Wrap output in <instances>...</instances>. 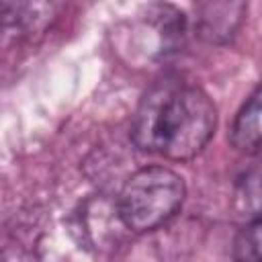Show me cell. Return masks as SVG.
I'll return each mask as SVG.
<instances>
[{"mask_svg":"<svg viewBox=\"0 0 262 262\" xmlns=\"http://www.w3.org/2000/svg\"><path fill=\"white\" fill-rule=\"evenodd\" d=\"M215 127L217 108L201 88L162 80L143 94L131 135L141 151L180 162L201 154Z\"/></svg>","mask_w":262,"mask_h":262,"instance_id":"cell-1","label":"cell"},{"mask_svg":"<svg viewBox=\"0 0 262 262\" xmlns=\"http://www.w3.org/2000/svg\"><path fill=\"white\" fill-rule=\"evenodd\" d=\"M184 196L180 174L164 166H147L125 180L117 199V217L133 233L154 231L180 211Z\"/></svg>","mask_w":262,"mask_h":262,"instance_id":"cell-2","label":"cell"},{"mask_svg":"<svg viewBox=\"0 0 262 262\" xmlns=\"http://www.w3.org/2000/svg\"><path fill=\"white\" fill-rule=\"evenodd\" d=\"M260 88L256 86L254 92L242 104L233 127H231V143L235 149L244 154H258L260 149Z\"/></svg>","mask_w":262,"mask_h":262,"instance_id":"cell-3","label":"cell"},{"mask_svg":"<svg viewBox=\"0 0 262 262\" xmlns=\"http://www.w3.org/2000/svg\"><path fill=\"white\" fill-rule=\"evenodd\" d=\"M233 262H260V217H254L235 235Z\"/></svg>","mask_w":262,"mask_h":262,"instance_id":"cell-4","label":"cell"}]
</instances>
